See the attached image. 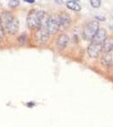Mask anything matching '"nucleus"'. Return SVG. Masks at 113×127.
<instances>
[{
	"label": "nucleus",
	"mask_w": 113,
	"mask_h": 127,
	"mask_svg": "<svg viewBox=\"0 0 113 127\" xmlns=\"http://www.w3.org/2000/svg\"><path fill=\"white\" fill-rule=\"evenodd\" d=\"M0 24L3 30L10 35H15L19 30V21L17 18L11 13L4 11L2 13L0 17Z\"/></svg>",
	"instance_id": "obj_1"
},
{
	"label": "nucleus",
	"mask_w": 113,
	"mask_h": 127,
	"mask_svg": "<svg viewBox=\"0 0 113 127\" xmlns=\"http://www.w3.org/2000/svg\"><path fill=\"white\" fill-rule=\"evenodd\" d=\"M49 16L43 10H31L26 18V23L31 29H37L40 26H46Z\"/></svg>",
	"instance_id": "obj_2"
},
{
	"label": "nucleus",
	"mask_w": 113,
	"mask_h": 127,
	"mask_svg": "<svg viewBox=\"0 0 113 127\" xmlns=\"http://www.w3.org/2000/svg\"><path fill=\"white\" fill-rule=\"evenodd\" d=\"M99 29H100V28H99V23L96 20L89 21V23L86 25L85 28H84V30H83V36L84 37V39L92 41L94 36L97 33Z\"/></svg>",
	"instance_id": "obj_3"
},
{
	"label": "nucleus",
	"mask_w": 113,
	"mask_h": 127,
	"mask_svg": "<svg viewBox=\"0 0 113 127\" xmlns=\"http://www.w3.org/2000/svg\"><path fill=\"white\" fill-rule=\"evenodd\" d=\"M49 37V32L47 29L46 26H40L37 28L35 32V39L39 44H44L48 42Z\"/></svg>",
	"instance_id": "obj_4"
},
{
	"label": "nucleus",
	"mask_w": 113,
	"mask_h": 127,
	"mask_svg": "<svg viewBox=\"0 0 113 127\" xmlns=\"http://www.w3.org/2000/svg\"><path fill=\"white\" fill-rule=\"evenodd\" d=\"M46 27L48 29L49 34H55L59 31V15H52L49 16V19L47 20Z\"/></svg>",
	"instance_id": "obj_5"
},
{
	"label": "nucleus",
	"mask_w": 113,
	"mask_h": 127,
	"mask_svg": "<svg viewBox=\"0 0 113 127\" xmlns=\"http://www.w3.org/2000/svg\"><path fill=\"white\" fill-rule=\"evenodd\" d=\"M59 30H65L70 26L71 24V16L69 14L62 12L59 15Z\"/></svg>",
	"instance_id": "obj_6"
},
{
	"label": "nucleus",
	"mask_w": 113,
	"mask_h": 127,
	"mask_svg": "<svg viewBox=\"0 0 113 127\" xmlns=\"http://www.w3.org/2000/svg\"><path fill=\"white\" fill-rule=\"evenodd\" d=\"M102 51V45L91 42L88 47V54L91 58H97Z\"/></svg>",
	"instance_id": "obj_7"
},
{
	"label": "nucleus",
	"mask_w": 113,
	"mask_h": 127,
	"mask_svg": "<svg viewBox=\"0 0 113 127\" xmlns=\"http://www.w3.org/2000/svg\"><path fill=\"white\" fill-rule=\"evenodd\" d=\"M106 32L104 29H99L97 33L95 34V36H94V38L92 39V42L96 44H100L102 45L104 43V42L106 40Z\"/></svg>",
	"instance_id": "obj_8"
},
{
	"label": "nucleus",
	"mask_w": 113,
	"mask_h": 127,
	"mask_svg": "<svg viewBox=\"0 0 113 127\" xmlns=\"http://www.w3.org/2000/svg\"><path fill=\"white\" fill-rule=\"evenodd\" d=\"M68 42H69V36H67L66 34L63 33V34L59 35V36L56 41L57 48H58L59 50H62V49H64L65 47L67 46Z\"/></svg>",
	"instance_id": "obj_9"
},
{
	"label": "nucleus",
	"mask_w": 113,
	"mask_h": 127,
	"mask_svg": "<svg viewBox=\"0 0 113 127\" xmlns=\"http://www.w3.org/2000/svg\"><path fill=\"white\" fill-rule=\"evenodd\" d=\"M113 50V39L112 38H106V40L102 44V51L105 54H108Z\"/></svg>",
	"instance_id": "obj_10"
},
{
	"label": "nucleus",
	"mask_w": 113,
	"mask_h": 127,
	"mask_svg": "<svg viewBox=\"0 0 113 127\" xmlns=\"http://www.w3.org/2000/svg\"><path fill=\"white\" fill-rule=\"evenodd\" d=\"M65 5H66V7L68 9L73 10V11L78 12L81 10V6H80V4L77 1H74V0H69V1H67Z\"/></svg>",
	"instance_id": "obj_11"
},
{
	"label": "nucleus",
	"mask_w": 113,
	"mask_h": 127,
	"mask_svg": "<svg viewBox=\"0 0 113 127\" xmlns=\"http://www.w3.org/2000/svg\"><path fill=\"white\" fill-rule=\"evenodd\" d=\"M112 61V56L110 53L108 54H105L101 58V63L103 65H109Z\"/></svg>",
	"instance_id": "obj_12"
},
{
	"label": "nucleus",
	"mask_w": 113,
	"mask_h": 127,
	"mask_svg": "<svg viewBox=\"0 0 113 127\" xmlns=\"http://www.w3.org/2000/svg\"><path fill=\"white\" fill-rule=\"evenodd\" d=\"M90 3H91L92 7L99 8L100 5H101V1H100V0H91V1H90Z\"/></svg>",
	"instance_id": "obj_13"
},
{
	"label": "nucleus",
	"mask_w": 113,
	"mask_h": 127,
	"mask_svg": "<svg viewBox=\"0 0 113 127\" xmlns=\"http://www.w3.org/2000/svg\"><path fill=\"white\" fill-rule=\"evenodd\" d=\"M20 4V1H18V0H13V1H9V6L11 8H15L16 6H18Z\"/></svg>",
	"instance_id": "obj_14"
},
{
	"label": "nucleus",
	"mask_w": 113,
	"mask_h": 127,
	"mask_svg": "<svg viewBox=\"0 0 113 127\" xmlns=\"http://www.w3.org/2000/svg\"><path fill=\"white\" fill-rule=\"evenodd\" d=\"M4 32L5 31L3 30V26H2L1 24H0V42H1V41L3 39V37H4Z\"/></svg>",
	"instance_id": "obj_15"
},
{
	"label": "nucleus",
	"mask_w": 113,
	"mask_h": 127,
	"mask_svg": "<svg viewBox=\"0 0 113 127\" xmlns=\"http://www.w3.org/2000/svg\"><path fill=\"white\" fill-rule=\"evenodd\" d=\"M25 2H26V3H33L34 0H25Z\"/></svg>",
	"instance_id": "obj_16"
}]
</instances>
